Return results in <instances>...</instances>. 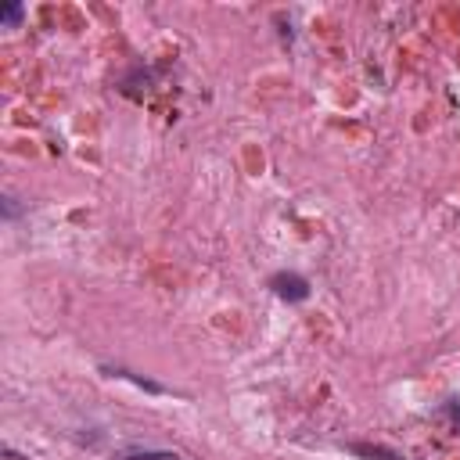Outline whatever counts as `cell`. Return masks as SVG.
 Here are the masks:
<instances>
[{
    "label": "cell",
    "instance_id": "6da1fadb",
    "mask_svg": "<svg viewBox=\"0 0 460 460\" xmlns=\"http://www.w3.org/2000/svg\"><path fill=\"white\" fill-rule=\"evenodd\" d=\"M270 288H273L280 298H288V302H302V298L309 295V280L298 277V273H273V277H270Z\"/></svg>",
    "mask_w": 460,
    "mask_h": 460
},
{
    "label": "cell",
    "instance_id": "7a4b0ae2",
    "mask_svg": "<svg viewBox=\"0 0 460 460\" xmlns=\"http://www.w3.org/2000/svg\"><path fill=\"white\" fill-rule=\"evenodd\" d=\"M119 460H180V456L165 449H129V453H119Z\"/></svg>",
    "mask_w": 460,
    "mask_h": 460
},
{
    "label": "cell",
    "instance_id": "3957f363",
    "mask_svg": "<svg viewBox=\"0 0 460 460\" xmlns=\"http://www.w3.org/2000/svg\"><path fill=\"white\" fill-rule=\"evenodd\" d=\"M22 14H25V11H22V4H7V7H4V25H18V22H22Z\"/></svg>",
    "mask_w": 460,
    "mask_h": 460
},
{
    "label": "cell",
    "instance_id": "277c9868",
    "mask_svg": "<svg viewBox=\"0 0 460 460\" xmlns=\"http://www.w3.org/2000/svg\"><path fill=\"white\" fill-rule=\"evenodd\" d=\"M446 413H449V428L460 431V399H449L446 402Z\"/></svg>",
    "mask_w": 460,
    "mask_h": 460
}]
</instances>
